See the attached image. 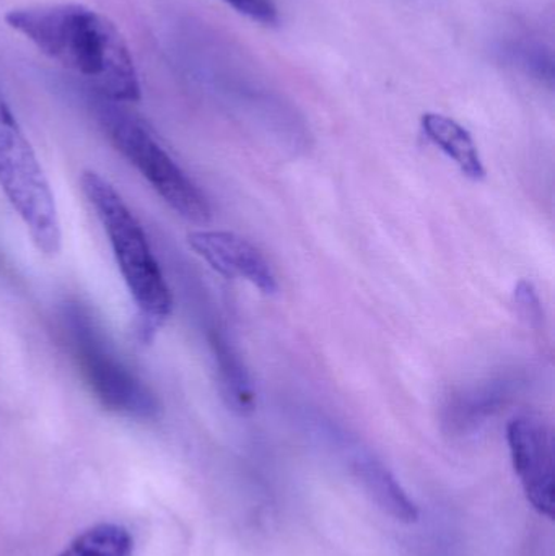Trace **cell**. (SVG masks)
<instances>
[{"instance_id": "6da1fadb", "label": "cell", "mask_w": 555, "mask_h": 556, "mask_svg": "<svg viewBox=\"0 0 555 556\" xmlns=\"http://www.w3.org/2000/svg\"><path fill=\"white\" fill-rule=\"evenodd\" d=\"M5 22L108 101L139 100V74L129 46L103 13L80 3H48L10 10Z\"/></svg>"}, {"instance_id": "3957f363", "label": "cell", "mask_w": 555, "mask_h": 556, "mask_svg": "<svg viewBox=\"0 0 555 556\" xmlns=\"http://www.w3.org/2000/svg\"><path fill=\"white\" fill-rule=\"evenodd\" d=\"M0 189L29 231L39 253H61L62 228L48 176L0 93Z\"/></svg>"}, {"instance_id": "ba28073f", "label": "cell", "mask_w": 555, "mask_h": 556, "mask_svg": "<svg viewBox=\"0 0 555 556\" xmlns=\"http://www.w3.org/2000/svg\"><path fill=\"white\" fill-rule=\"evenodd\" d=\"M352 469L364 485L365 492L391 518L404 525H416L419 521V509L416 503L407 496L406 490L401 486L396 477L380 460L367 454H358L352 464Z\"/></svg>"}, {"instance_id": "5bb4252c", "label": "cell", "mask_w": 555, "mask_h": 556, "mask_svg": "<svg viewBox=\"0 0 555 556\" xmlns=\"http://www.w3.org/2000/svg\"><path fill=\"white\" fill-rule=\"evenodd\" d=\"M515 300H517L518 307H520L525 317H528V319H540V298H538L533 285L525 280L520 281L517 290H515Z\"/></svg>"}, {"instance_id": "277c9868", "label": "cell", "mask_w": 555, "mask_h": 556, "mask_svg": "<svg viewBox=\"0 0 555 556\" xmlns=\"http://www.w3.org/2000/svg\"><path fill=\"white\" fill-rule=\"evenodd\" d=\"M65 333L85 384L106 410L136 420H152L160 405L153 392L121 362L87 307L65 306Z\"/></svg>"}, {"instance_id": "30bf717a", "label": "cell", "mask_w": 555, "mask_h": 556, "mask_svg": "<svg viewBox=\"0 0 555 556\" xmlns=\"http://www.w3.org/2000/svg\"><path fill=\"white\" fill-rule=\"evenodd\" d=\"M212 345H214L215 356H217L222 388H224L228 405L238 414H250L254 410V392L243 365L235 355L231 346H228L220 336L214 337Z\"/></svg>"}, {"instance_id": "4fadbf2b", "label": "cell", "mask_w": 555, "mask_h": 556, "mask_svg": "<svg viewBox=\"0 0 555 556\" xmlns=\"http://www.w3.org/2000/svg\"><path fill=\"white\" fill-rule=\"evenodd\" d=\"M510 55L527 71L540 75V77L553 78V64L551 59L544 58V51L533 45H518L510 49Z\"/></svg>"}, {"instance_id": "5b68a950", "label": "cell", "mask_w": 555, "mask_h": 556, "mask_svg": "<svg viewBox=\"0 0 555 556\" xmlns=\"http://www.w3.org/2000/svg\"><path fill=\"white\" fill-rule=\"evenodd\" d=\"M100 121L114 149L179 217L192 224H207L211 220L207 198L139 119L116 104L106 103L101 104Z\"/></svg>"}, {"instance_id": "8fae6325", "label": "cell", "mask_w": 555, "mask_h": 556, "mask_svg": "<svg viewBox=\"0 0 555 556\" xmlns=\"http://www.w3.org/2000/svg\"><path fill=\"white\" fill-rule=\"evenodd\" d=\"M129 531L117 525H97L81 532L59 556H133Z\"/></svg>"}, {"instance_id": "7c38bea8", "label": "cell", "mask_w": 555, "mask_h": 556, "mask_svg": "<svg viewBox=\"0 0 555 556\" xmlns=\"http://www.w3.org/2000/svg\"><path fill=\"white\" fill-rule=\"evenodd\" d=\"M220 2L260 25L276 26L279 23V10L274 0H220Z\"/></svg>"}, {"instance_id": "8992f818", "label": "cell", "mask_w": 555, "mask_h": 556, "mask_svg": "<svg viewBox=\"0 0 555 556\" xmlns=\"http://www.w3.org/2000/svg\"><path fill=\"white\" fill-rule=\"evenodd\" d=\"M508 446L515 472L525 495L540 515H555L554 441L550 428L534 417H518L508 424Z\"/></svg>"}, {"instance_id": "7a4b0ae2", "label": "cell", "mask_w": 555, "mask_h": 556, "mask_svg": "<svg viewBox=\"0 0 555 556\" xmlns=\"http://www.w3.org/2000/svg\"><path fill=\"white\" fill-rule=\"evenodd\" d=\"M81 192L97 212L121 276L137 307V336L150 343L172 316L173 298L146 231L116 189L97 172L81 173Z\"/></svg>"}, {"instance_id": "9c48e42d", "label": "cell", "mask_w": 555, "mask_h": 556, "mask_svg": "<svg viewBox=\"0 0 555 556\" xmlns=\"http://www.w3.org/2000/svg\"><path fill=\"white\" fill-rule=\"evenodd\" d=\"M427 139L439 147L462 169L463 175L472 181L485 178L484 163L479 155L478 146L468 129L443 114L426 113L420 119Z\"/></svg>"}, {"instance_id": "52a82bcc", "label": "cell", "mask_w": 555, "mask_h": 556, "mask_svg": "<svg viewBox=\"0 0 555 556\" xmlns=\"http://www.w3.org/2000/svg\"><path fill=\"white\" fill-rule=\"evenodd\" d=\"M188 243L215 273L227 278H241L263 293L277 291V280L266 257L250 241L231 231H192Z\"/></svg>"}]
</instances>
